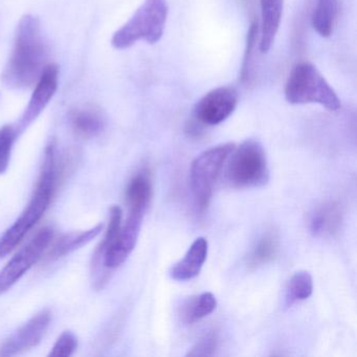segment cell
Segmentation results:
<instances>
[{
  "label": "cell",
  "instance_id": "3",
  "mask_svg": "<svg viewBox=\"0 0 357 357\" xmlns=\"http://www.w3.org/2000/svg\"><path fill=\"white\" fill-rule=\"evenodd\" d=\"M285 99L291 105L319 104L329 112L342 107L340 98L313 64H296L285 83Z\"/></svg>",
  "mask_w": 357,
  "mask_h": 357
},
{
  "label": "cell",
  "instance_id": "21",
  "mask_svg": "<svg viewBox=\"0 0 357 357\" xmlns=\"http://www.w3.org/2000/svg\"><path fill=\"white\" fill-rule=\"evenodd\" d=\"M18 135L16 127L12 125L0 129V174H3L9 168L12 150Z\"/></svg>",
  "mask_w": 357,
  "mask_h": 357
},
{
  "label": "cell",
  "instance_id": "22",
  "mask_svg": "<svg viewBox=\"0 0 357 357\" xmlns=\"http://www.w3.org/2000/svg\"><path fill=\"white\" fill-rule=\"evenodd\" d=\"M260 28H259L258 22H254L250 26L246 37L245 53H244L243 63H242L241 70V81L242 82H248L252 78V56H254L255 47H256L258 36L260 34Z\"/></svg>",
  "mask_w": 357,
  "mask_h": 357
},
{
  "label": "cell",
  "instance_id": "15",
  "mask_svg": "<svg viewBox=\"0 0 357 357\" xmlns=\"http://www.w3.org/2000/svg\"><path fill=\"white\" fill-rule=\"evenodd\" d=\"M153 188L151 177L146 170L137 173L129 181L126 190V199L129 211L146 213L151 202Z\"/></svg>",
  "mask_w": 357,
  "mask_h": 357
},
{
  "label": "cell",
  "instance_id": "4",
  "mask_svg": "<svg viewBox=\"0 0 357 357\" xmlns=\"http://www.w3.org/2000/svg\"><path fill=\"white\" fill-rule=\"evenodd\" d=\"M167 0H145L132 17L112 37L116 49L125 50L139 41L154 45L162 39L168 18Z\"/></svg>",
  "mask_w": 357,
  "mask_h": 357
},
{
  "label": "cell",
  "instance_id": "5",
  "mask_svg": "<svg viewBox=\"0 0 357 357\" xmlns=\"http://www.w3.org/2000/svg\"><path fill=\"white\" fill-rule=\"evenodd\" d=\"M229 155L225 178L237 189L263 187L269 181V168L264 148L255 139L243 142Z\"/></svg>",
  "mask_w": 357,
  "mask_h": 357
},
{
  "label": "cell",
  "instance_id": "13",
  "mask_svg": "<svg viewBox=\"0 0 357 357\" xmlns=\"http://www.w3.org/2000/svg\"><path fill=\"white\" fill-rule=\"evenodd\" d=\"M283 7L284 0H260L261 26L259 47L261 53H267L275 43L281 24Z\"/></svg>",
  "mask_w": 357,
  "mask_h": 357
},
{
  "label": "cell",
  "instance_id": "11",
  "mask_svg": "<svg viewBox=\"0 0 357 357\" xmlns=\"http://www.w3.org/2000/svg\"><path fill=\"white\" fill-rule=\"evenodd\" d=\"M344 222V211L340 202H323L311 213L309 229L314 237L332 238L338 235Z\"/></svg>",
  "mask_w": 357,
  "mask_h": 357
},
{
  "label": "cell",
  "instance_id": "19",
  "mask_svg": "<svg viewBox=\"0 0 357 357\" xmlns=\"http://www.w3.org/2000/svg\"><path fill=\"white\" fill-rule=\"evenodd\" d=\"M103 225H98L87 231L72 233L62 237L51 252L52 259H59L89 244L101 234Z\"/></svg>",
  "mask_w": 357,
  "mask_h": 357
},
{
  "label": "cell",
  "instance_id": "14",
  "mask_svg": "<svg viewBox=\"0 0 357 357\" xmlns=\"http://www.w3.org/2000/svg\"><path fill=\"white\" fill-rule=\"evenodd\" d=\"M70 125L77 135L83 139H93L101 135L105 128V119L99 108L83 106L70 114Z\"/></svg>",
  "mask_w": 357,
  "mask_h": 357
},
{
  "label": "cell",
  "instance_id": "23",
  "mask_svg": "<svg viewBox=\"0 0 357 357\" xmlns=\"http://www.w3.org/2000/svg\"><path fill=\"white\" fill-rule=\"evenodd\" d=\"M219 346V335L216 331L206 332L188 352L187 356L204 357L215 354Z\"/></svg>",
  "mask_w": 357,
  "mask_h": 357
},
{
  "label": "cell",
  "instance_id": "8",
  "mask_svg": "<svg viewBox=\"0 0 357 357\" xmlns=\"http://www.w3.org/2000/svg\"><path fill=\"white\" fill-rule=\"evenodd\" d=\"M238 91L231 86H220L200 98L194 116L200 124L216 126L229 118L238 105Z\"/></svg>",
  "mask_w": 357,
  "mask_h": 357
},
{
  "label": "cell",
  "instance_id": "2",
  "mask_svg": "<svg viewBox=\"0 0 357 357\" xmlns=\"http://www.w3.org/2000/svg\"><path fill=\"white\" fill-rule=\"evenodd\" d=\"M59 175L57 145L52 142L45 149L43 168L30 202L17 220L0 238V258L10 254L43 218L55 193Z\"/></svg>",
  "mask_w": 357,
  "mask_h": 357
},
{
  "label": "cell",
  "instance_id": "6",
  "mask_svg": "<svg viewBox=\"0 0 357 357\" xmlns=\"http://www.w3.org/2000/svg\"><path fill=\"white\" fill-rule=\"evenodd\" d=\"M234 149L235 144H221L202 152L192 162L190 174L192 193L196 206L202 212L208 208L215 183Z\"/></svg>",
  "mask_w": 357,
  "mask_h": 357
},
{
  "label": "cell",
  "instance_id": "20",
  "mask_svg": "<svg viewBox=\"0 0 357 357\" xmlns=\"http://www.w3.org/2000/svg\"><path fill=\"white\" fill-rule=\"evenodd\" d=\"M313 292V279L307 271H298L294 273L286 286L285 304L290 307L298 302L310 298Z\"/></svg>",
  "mask_w": 357,
  "mask_h": 357
},
{
  "label": "cell",
  "instance_id": "17",
  "mask_svg": "<svg viewBox=\"0 0 357 357\" xmlns=\"http://www.w3.org/2000/svg\"><path fill=\"white\" fill-rule=\"evenodd\" d=\"M338 16V0H317L311 24L319 36L328 38L333 33Z\"/></svg>",
  "mask_w": 357,
  "mask_h": 357
},
{
  "label": "cell",
  "instance_id": "9",
  "mask_svg": "<svg viewBox=\"0 0 357 357\" xmlns=\"http://www.w3.org/2000/svg\"><path fill=\"white\" fill-rule=\"evenodd\" d=\"M51 319L52 313L47 309L37 313L0 344V356H15L38 346L49 329Z\"/></svg>",
  "mask_w": 357,
  "mask_h": 357
},
{
  "label": "cell",
  "instance_id": "7",
  "mask_svg": "<svg viewBox=\"0 0 357 357\" xmlns=\"http://www.w3.org/2000/svg\"><path fill=\"white\" fill-rule=\"evenodd\" d=\"M53 229L45 227L22 248L0 271V294L9 291L34 266L45 252L52 239Z\"/></svg>",
  "mask_w": 357,
  "mask_h": 357
},
{
  "label": "cell",
  "instance_id": "10",
  "mask_svg": "<svg viewBox=\"0 0 357 357\" xmlns=\"http://www.w3.org/2000/svg\"><path fill=\"white\" fill-rule=\"evenodd\" d=\"M59 68L56 64H47L35 85L34 93L31 97L22 119L18 122L16 130L18 135L24 132L36 119L43 114L49 105L58 89Z\"/></svg>",
  "mask_w": 357,
  "mask_h": 357
},
{
  "label": "cell",
  "instance_id": "1",
  "mask_svg": "<svg viewBox=\"0 0 357 357\" xmlns=\"http://www.w3.org/2000/svg\"><path fill=\"white\" fill-rule=\"evenodd\" d=\"M47 56L49 50L40 22L35 16H24L18 24L13 50L3 70L5 86L10 89L32 87L47 66Z\"/></svg>",
  "mask_w": 357,
  "mask_h": 357
},
{
  "label": "cell",
  "instance_id": "12",
  "mask_svg": "<svg viewBox=\"0 0 357 357\" xmlns=\"http://www.w3.org/2000/svg\"><path fill=\"white\" fill-rule=\"evenodd\" d=\"M208 240L198 237L191 244L183 260L171 268V278L175 281L185 282L197 277L208 258Z\"/></svg>",
  "mask_w": 357,
  "mask_h": 357
},
{
  "label": "cell",
  "instance_id": "18",
  "mask_svg": "<svg viewBox=\"0 0 357 357\" xmlns=\"http://www.w3.org/2000/svg\"><path fill=\"white\" fill-rule=\"evenodd\" d=\"M217 300L212 292H204L192 296L181 307V319L187 325H192L214 312Z\"/></svg>",
  "mask_w": 357,
  "mask_h": 357
},
{
  "label": "cell",
  "instance_id": "24",
  "mask_svg": "<svg viewBox=\"0 0 357 357\" xmlns=\"http://www.w3.org/2000/svg\"><path fill=\"white\" fill-rule=\"evenodd\" d=\"M78 348V340L73 332L64 331L58 337L57 342L54 344L49 356L70 357L74 354Z\"/></svg>",
  "mask_w": 357,
  "mask_h": 357
},
{
  "label": "cell",
  "instance_id": "16",
  "mask_svg": "<svg viewBox=\"0 0 357 357\" xmlns=\"http://www.w3.org/2000/svg\"><path fill=\"white\" fill-rule=\"evenodd\" d=\"M280 239L275 231L263 234L248 254L246 265L250 271L265 266L275 260L279 252Z\"/></svg>",
  "mask_w": 357,
  "mask_h": 357
}]
</instances>
